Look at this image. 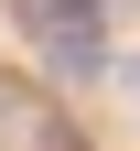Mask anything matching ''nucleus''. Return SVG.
<instances>
[{"mask_svg":"<svg viewBox=\"0 0 140 151\" xmlns=\"http://www.w3.org/2000/svg\"><path fill=\"white\" fill-rule=\"evenodd\" d=\"M0 151H65V119L32 97L22 76H0Z\"/></svg>","mask_w":140,"mask_h":151,"instance_id":"1","label":"nucleus"},{"mask_svg":"<svg viewBox=\"0 0 140 151\" xmlns=\"http://www.w3.org/2000/svg\"><path fill=\"white\" fill-rule=\"evenodd\" d=\"M43 65L65 76V86H97V76H118V65H108V22H65V32H43Z\"/></svg>","mask_w":140,"mask_h":151,"instance_id":"2","label":"nucleus"},{"mask_svg":"<svg viewBox=\"0 0 140 151\" xmlns=\"http://www.w3.org/2000/svg\"><path fill=\"white\" fill-rule=\"evenodd\" d=\"M118 97H129V108H140V54H118Z\"/></svg>","mask_w":140,"mask_h":151,"instance_id":"4","label":"nucleus"},{"mask_svg":"<svg viewBox=\"0 0 140 151\" xmlns=\"http://www.w3.org/2000/svg\"><path fill=\"white\" fill-rule=\"evenodd\" d=\"M22 32H65V22H97V0H11Z\"/></svg>","mask_w":140,"mask_h":151,"instance_id":"3","label":"nucleus"}]
</instances>
